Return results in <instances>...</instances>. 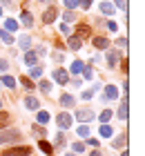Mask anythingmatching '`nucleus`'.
I'll return each instance as SVG.
<instances>
[{
  "label": "nucleus",
  "mask_w": 145,
  "mask_h": 156,
  "mask_svg": "<svg viewBox=\"0 0 145 156\" xmlns=\"http://www.w3.org/2000/svg\"><path fill=\"white\" fill-rule=\"evenodd\" d=\"M20 138H23V134H20L18 129H2V132H0V145H5V143H18Z\"/></svg>",
  "instance_id": "1"
},
{
  "label": "nucleus",
  "mask_w": 145,
  "mask_h": 156,
  "mask_svg": "<svg viewBox=\"0 0 145 156\" xmlns=\"http://www.w3.org/2000/svg\"><path fill=\"white\" fill-rule=\"evenodd\" d=\"M2 156H31V147L29 145H18V147H9L5 150Z\"/></svg>",
  "instance_id": "2"
},
{
  "label": "nucleus",
  "mask_w": 145,
  "mask_h": 156,
  "mask_svg": "<svg viewBox=\"0 0 145 156\" xmlns=\"http://www.w3.org/2000/svg\"><path fill=\"white\" fill-rule=\"evenodd\" d=\"M58 18V7H54V5H49L45 11H42V23L45 25H52L54 20Z\"/></svg>",
  "instance_id": "3"
},
{
  "label": "nucleus",
  "mask_w": 145,
  "mask_h": 156,
  "mask_svg": "<svg viewBox=\"0 0 145 156\" xmlns=\"http://www.w3.org/2000/svg\"><path fill=\"white\" fill-rule=\"evenodd\" d=\"M54 80L58 83V85H67L69 83V72L67 69H63V67H58V69H54Z\"/></svg>",
  "instance_id": "4"
},
{
  "label": "nucleus",
  "mask_w": 145,
  "mask_h": 156,
  "mask_svg": "<svg viewBox=\"0 0 145 156\" xmlns=\"http://www.w3.org/2000/svg\"><path fill=\"white\" fill-rule=\"evenodd\" d=\"M56 123H58L60 129H69V127H71V114H67V112L58 114V116H56Z\"/></svg>",
  "instance_id": "5"
},
{
  "label": "nucleus",
  "mask_w": 145,
  "mask_h": 156,
  "mask_svg": "<svg viewBox=\"0 0 145 156\" xmlns=\"http://www.w3.org/2000/svg\"><path fill=\"white\" fill-rule=\"evenodd\" d=\"M103 98L105 101H118V87L116 85H107L103 91Z\"/></svg>",
  "instance_id": "6"
},
{
  "label": "nucleus",
  "mask_w": 145,
  "mask_h": 156,
  "mask_svg": "<svg viewBox=\"0 0 145 156\" xmlns=\"http://www.w3.org/2000/svg\"><path fill=\"white\" fill-rule=\"evenodd\" d=\"M38 147H40V152H42V154H47V156H54V152H56V150H54V145H52V143H47L45 138H40V140H38Z\"/></svg>",
  "instance_id": "7"
},
{
  "label": "nucleus",
  "mask_w": 145,
  "mask_h": 156,
  "mask_svg": "<svg viewBox=\"0 0 145 156\" xmlns=\"http://www.w3.org/2000/svg\"><path fill=\"white\" fill-rule=\"evenodd\" d=\"M116 62H118V49H107V67H116Z\"/></svg>",
  "instance_id": "8"
},
{
  "label": "nucleus",
  "mask_w": 145,
  "mask_h": 156,
  "mask_svg": "<svg viewBox=\"0 0 145 156\" xmlns=\"http://www.w3.org/2000/svg\"><path fill=\"white\" fill-rule=\"evenodd\" d=\"M58 103H60L63 107L67 109V107H74V105H76V98L71 96V94H63L60 98H58Z\"/></svg>",
  "instance_id": "9"
},
{
  "label": "nucleus",
  "mask_w": 145,
  "mask_h": 156,
  "mask_svg": "<svg viewBox=\"0 0 145 156\" xmlns=\"http://www.w3.org/2000/svg\"><path fill=\"white\" fill-rule=\"evenodd\" d=\"M36 62H38V56H36V51L27 49V51H25V65H27V67H36Z\"/></svg>",
  "instance_id": "10"
},
{
  "label": "nucleus",
  "mask_w": 145,
  "mask_h": 156,
  "mask_svg": "<svg viewBox=\"0 0 145 156\" xmlns=\"http://www.w3.org/2000/svg\"><path fill=\"white\" fill-rule=\"evenodd\" d=\"M76 118L81 120V123H89L94 118V112L92 109H81V112H76Z\"/></svg>",
  "instance_id": "11"
},
{
  "label": "nucleus",
  "mask_w": 145,
  "mask_h": 156,
  "mask_svg": "<svg viewBox=\"0 0 145 156\" xmlns=\"http://www.w3.org/2000/svg\"><path fill=\"white\" fill-rule=\"evenodd\" d=\"M116 116H118L121 120H125V118H127V96H123V98H121V107H118V112H116Z\"/></svg>",
  "instance_id": "12"
},
{
  "label": "nucleus",
  "mask_w": 145,
  "mask_h": 156,
  "mask_svg": "<svg viewBox=\"0 0 145 156\" xmlns=\"http://www.w3.org/2000/svg\"><path fill=\"white\" fill-rule=\"evenodd\" d=\"M94 47L96 49H110V40L105 36H94Z\"/></svg>",
  "instance_id": "13"
},
{
  "label": "nucleus",
  "mask_w": 145,
  "mask_h": 156,
  "mask_svg": "<svg viewBox=\"0 0 145 156\" xmlns=\"http://www.w3.org/2000/svg\"><path fill=\"white\" fill-rule=\"evenodd\" d=\"M67 47H69V49H74V51H78V49L83 47V38H78V36H69Z\"/></svg>",
  "instance_id": "14"
},
{
  "label": "nucleus",
  "mask_w": 145,
  "mask_h": 156,
  "mask_svg": "<svg viewBox=\"0 0 145 156\" xmlns=\"http://www.w3.org/2000/svg\"><path fill=\"white\" fill-rule=\"evenodd\" d=\"M125 143H127V134H121V136H116V138L112 140V147H114V150H123Z\"/></svg>",
  "instance_id": "15"
},
{
  "label": "nucleus",
  "mask_w": 145,
  "mask_h": 156,
  "mask_svg": "<svg viewBox=\"0 0 145 156\" xmlns=\"http://www.w3.org/2000/svg\"><path fill=\"white\" fill-rule=\"evenodd\" d=\"M49 118H52V116H49V112L40 109L38 114H36V123H38V125H47V123H49Z\"/></svg>",
  "instance_id": "16"
},
{
  "label": "nucleus",
  "mask_w": 145,
  "mask_h": 156,
  "mask_svg": "<svg viewBox=\"0 0 145 156\" xmlns=\"http://www.w3.org/2000/svg\"><path fill=\"white\" fill-rule=\"evenodd\" d=\"M0 85H5V87H16V78L9 76V74H5V76H0Z\"/></svg>",
  "instance_id": "17"
},
{
  "label": "nucleus",
  "mask_w": 145,
  "mask_h": 156,
  "mask_svg": "<svg viewBox=\"0 0 145 156\" xmlns=\"http://www.w3.org/2000/svg\"><path fill=\"white\" fill-rule=\"evenodd\" d=\"M114 11H116V7H114L112 2H107V0H105V2H100V13H105V16H112Z\"/></svg>",
  "instance_id": "18"
},
{
  "label": "nucleus",
  "mask_w": 145,
  "mask_h": 156,
  "mask_svg": "<svg viewBox=\"0 0 145 156\" xmlns=\"http://www.w3.org/2000/svg\"><path fill=\"white\" fill-rule=\"evenodd\" d=\"M89 34H92L89 25H78V29H76V36H78V38H87Z\"/></svg>",
  "instance_id": "19"
},
{
  "label": "nucleus",
  "mask_w": 145,
  "mask_h": 156,
  "mask_svg": "<svg viewBox=\"0 0 145 156\" xmlns=\"http://www.w3.org/2000/svg\"><path fill=\"white\" fill-rule=\"evenodd\" d=\"M20 23H23L25 27H31L34 25V16L29 11H23V13H20Z\"/></svg>",
  "instance_id": "20"
},
{
  "label": "nucleus",
  "mask_w": 145,
  "mask_h": 156,
  "mask_svg": "<svg viewBox=\"0 0 145 156\" xmlns=\"http://www.w3.org/2000/svg\"><path fill=\"white\" fill-rule=\"evenodd\" d=\"M18 45H20V49H25V51H27V49L31 47V38H29L27 34H23V36L18 38Z\"/></svg>",
  "instance_id": "21"
},
{
  "label": "nucleus",
  "mask_w": 145,
  "mask_h": 156,
  "mask_svg": "<svg viewBox=\"0 0 145 156\" xmlns=\"http://www.w3.org/2000/svg\"><path fill=\"white\" fill-rule=\"evenodd\" d=\"M16 29H18V23H16V20H13V18H7V20H5V31L13 34Z\"/></svg>",
  "instance_id": "22"
},
{
  "label": "nucleus",
  "mask_w": 145,
  "mask_h": 156,
  "mask_svg": "<svg viewBox=\"0 0 145 156\" xmlns=\"http://www.w3.org/2000/svg\"><path fill=\"white\" fill-rule=\"evenodd\" d=\"M25 107H27V109H38V98L27 96V98H25Z\"/></svg>",
  "instance_id": "23"
},
{
  "label": "nucleus",
  "mask_w": 145,
  "mask_h": 156,
  "mask_svg": "<svg viewBox=\"0 0 145 156\" xmlns=\"http://www.w3.org/2000/svg\"><path fill=\"white\" fill-rule=\"evenodd\" d=\"M83 60H74V62H71V67H69V74H81L83 72Z\"/></svg>",
  "instance_id": "24"
},
{
  "label": "nucleus",
  "mask_w": 145,
  "mask_h": 156,
  "mask_svg": "<svg viewBox=\"0 0 145 156\" xmlns=\"http://www.w3.org/2000/svg\"><path fill=\"white\" fill-rule=\"evenodd\" d=\"M98 89H100V85H98V83H96V85H92V87L87 89V91H83V98H85V101H89V98H92L94 94H96Z\"/></svg>",
  "instance_id": "25"
},
{
  "label": "nucleus",
  "mask_w": 145,
  "mask_h": 156,
  "mask_svg": "<svg viewBox=\"0 0 145 156\" xmlns=\"http://www.w3.org/2000/svg\"><path fill=\"white\" fill-rule=\"evenodd\" d=\"M98 132H100V136H103V138H110L112 134H114V129H112V127L107 125V123H103V125H100V129H98Z\"/></svg>",
  "instance_id": "26"
},
{
  "label": "nucleus",
  "mask_w": 145,
  "mask_h": 156,
  "mask_svg": "<svg viewBox=\"0 0 145 156\" xmlns=\"http://www.w3.org/2000/svg\"><path fill=\"white\" fill-rule=\"evenodd\" d=\"M0 40H2V42H7V45H11V42H16V40H13V36H11L9 31H5V29H0Z\"/></svg>",
  "instance_id": "27"
},
{
  "label": "nucleus",
  "mask_w": 145,
  "mask_h": 156,
  "mask_svg": "<svg viewBox=\"0 0 145 156\" xmlns=\"http://www.w3.org/2000/svg\"><path fill=\"white\" fill-rule=\"evenodd\" d=\"M78 136H81V138H89V127H87L85 123H81V127H78Z\"/></svg>",
  "instance_id": "28"
},
{
  "label": "nucleus",
  "mask_w": 145,
  "mask_h": 156,
  "mask_svg": "<svg viewBox=\"0 0 145 156\" xmlns=\"http://www.w3.org/2000/svg\"><path fill=\"white\" fill-rule=\"evenodd\" d=\"M63 145H65V134L58 132L56 134V140H54V150H58V147H63Z\"/></svg>",
  "instance_id": "29"
},
{
  "label": "nucleus",
  "mask_w": 145,
  "mask_h": 156,
  "mask_svg": "<svg viewBox=\"0 0 145 156\" xmlns=\"http://www.w3.org/2000/svg\"><path fill=\"white\" fill-rule=\"evenodd\" d=\"M81 74H83V80H92V78H94V72H92V67H89V65H85Z\"/></svg>",
  "instance_id": "30"
},
{
  "label": "nucleus",
  "mask_w": 145,
  "mask_h": 156,
  "mask_svg": "<svg viewBox=\"0 0 145 156\" xmlns=\"http://www.w3.org/2000/svg\"><path fill=\"white\" fill-rule=\"evenodd\" d=\"M38 89L42 91V94H49V91H52V83H49V80H40Z\"/></svg>",
  "instance_id": "31"
},
{
  "label": "nucleus",
  "mask_w": 145,
  "mask_h": 156,
  "mask_svg": "<svg viewBox=\"0 0 145 156\" xmlns=\"http://www.w3.org/2000/svg\"><path fill=\"white\" fill-rule=\"evenodd\" d=\"M74 20H76V13H74V11L67 9V11L63 13V23H74Z\"/></svg>",
  "instance_id": "32"
},
{
  "label": "nucleus",
  "mask_w": 145,
  "mask_h": 156,
  "mask_svg": "<svg viewBox=\"0 0 145 156\" xmlns=\"http://www.w3.org/2000/svg\"><path fill=\"white\" fill-rule=\"evenodd\" d=\"M114 116V112H110V109H103L100 112V123H107V120H110Z\"/></svg>",
  "instance_id": "33"
},
{
  "label": "nucleus",
  "mask_w": 145,
  "mask_h": 156,
  "mask_svg": "<svg viewBox=\"0 0 145 156\" xmlns=\"http://www.w3.org/2000/svg\"><path fill=\"white\" fill-rule=\"evenodd\" d=\"M31 129H34V134H38L40 138L45 136V127H42V125H38V123H34V125H31Z\"/></svg>",
  "instance_id": "34"
},
{
  "label": "nucleus",
  "mask_w": 145,
  "mask_h": 156,
  "mask_svg": "<svg viewBox=\"0 0 145 156\" xmlns=\"http://www.w3.org/2000/svg\"><path fill=\"white\" fill-rule=\"evenodd\" d=\"M29 76H31V78H40V76H42V67H38V65H36V67H31Z\"/></svg>",
  "instance_id": "35"
},
{
  "label": "nucleus",
  "mask_w": 145,
  "mask_h": 156,
  "mask_svg": "<svg viewBox=\"0 0 145 156\" xmlns=\"http://www.w3.org/2000/svg\"><path fill=\"white\" fill-rule=\"evenodd\" d=\"M65 7L69 11H74V9H78V0H65Z\"/></svg>",
  "instance_id": "36"
},
{
  "label": "nucleus",
  "mask_w": 145,
  "mask_h": 156,
  "mask_svg": "<svg viewBox=\"0 0 145 156\" xmlns=\"http://www.w3.org/2000/svg\"><path fill=\"white\" fill-rule=\"evenodd\" d=\"M20 83H23V85H25V87H27L29 91L34 89V80H29V76H25V78H20Z\"/></svg>",
  "instance_id": "37"
},
{
  "label": "nucleus",
  "mask_w": 145,
  "mask_h": 156,
  "mask_svg": "<svg viewBox=\"0 0 145 156\" xmlns=\"http://www.w3.org/2000/svg\"><path fill=\"white\" fill-rule=\"evenodd\" d=\"M103 25H105V27H107L110 31H118V25H116L114 20H107V23H103Z\"/></svg>",
  "instance_id": "38"
},
{
  "label": "nucleus",
  "mask_w": 145,
  "mask_h": 156,
  "mask_svg": "<svg viewBox=\"0 0 145 156\" xmlns=\"http://www.w3.org/2000/svg\"><path fill=\"white\" fill-rule=\"evenodd\" d=\"M71 150H74L76 154H83V150H85V145H83V143H74V145H71Z\"/></svg>",
  "instance_id": "39"
},
{
  "label": "nucleus",
  "mask_w": 145,
  "mask_h": 156,
  "mask_svg": "<svg viewBox=\"0 0 145 156\" xmlns=\"http://www.w3.org/2000/svg\"><path fill=\"white\" fill-rule=\"evenodd\" d=\"M7 127H9V116H7V118H0V132L7 129Z\"/></svg>",
  "instance_id": "40"
},
{
  "label": "nucleus",
  "mask_w": 145,
  "mask_h": 156,
  "mask_svg": "<svg viewBox=\"0 0 145 156\" xmlns=\"http://www.w3.org/2000/svg\"><path fill=\"white\" fill-rule=\"evenodd\" d=\"M7 67H9V60H7V58H0V72H7Z\"/></svg>",
  "instance_id": "41"
},
{
  "label": "nucleus",
  "mask_w": 145,
  "mask_h": 156,
  "mask_svg": "<svg viewBox=\"0 0 145 156\" xmlns=\"http://www.w3.org/2000/svg\"><path fill=\"white\" fill-rule=\"evenodd\" d=\"M78 7H83V9H89V7H92V0H78Z\"/></svg>",
  "instance_id": "42"
},
{
  "label": "nucleus",
  "mask_w": 145,
  "mask_h": 156,
  "mask_svg": "<svg viewBox=\"0 0 145 156\" xmlns=\"http://www.w3.org/2000/svg\"><path fill=\"white\" fill-rule=\"evenodd\" d=\"M45 54H47V47H42V45L36 47V56H45Z\"/></svg>",
  "instance_id": "43"
},
{
  "label": "nucleus",
  "mask_w": 145,
  "mask_h": 156,
  "mask_svg": "<svg viewBox=\"0 0 145 156\" xmlns=\"http://www.w3.org/2000/svg\"><path fill=\"white\" fill-rule=\"evenodd\" d=\"M116 7L118 9H127V0H116Z\"/></svg>",
  "instance_id": "44"
},
{
  "label": "nucleus",
  "mask_w": 145,
  "mask_h": 156,
  "mask_svg": "<svg viewBox=\"0 0 145 156\" xmlns=\"http://www.w3.org/2000/svg\"><path fill=\"white\" fill-rule=\"evenodd\" d=\"M87 145H92V147H98L100 143H98V140H96V138H87Z\"/></svg>",
  "instance_id": "45"
},
{
  "label": "nucleus",
  "mask_w": 145,
  "mask_h": 156,
  "mask_svg": "<svg viewBox=\"0 0 145 156\" xmlns=\"http://www.w3.org/2000/svg\"><path fill=\"white\" fill-rule=\"evenodd\" d=\"M60 31H63V34H69L71 29H69V25H67V23H63V25H60Z\"/></svg>",
  "instance_id": "46"
},
{
  "label": "nucleus",
  "mask_w": 145,
  "mask_h": 156,
  "mask_svg": "<svg viewBox=\"0 0 145 156\" xmlns=\"http://www.w3.org/2000/svg\"><path fill=\"white\" fill-rule=\"evenodd\" d=\"M116 42H118V47H127V38H118Z\"/></svg>",
  "instance_id": "47"
},
{
  "label": "nucleus",
  "mask_w": 145,
  "mask_h": 156,
  "mask_svg": "<svg viewBox=\"0 0 145 156\" xmlns=\"http://www.w3.org/2000/svg\"><path fill=\"white\" fill-rule=\"evenodd\" d=\"M54 60L56 62H63V54H54Z\"/></svg>",
  "instance_id": "48"
},
{
  "label": "nucleus",
  "mask_w": 145,
  "mask_h": 156,
  "mask_svg": "<svg viewBox=\"0 0 145 156\" xmlns=\"http://www.w3.org/2000/svg\"><path fill=\"white\" fill-rule=\"evenodd\" d=\"M89 156H103V154H100V150H94V152H92Z\"/></svg>",
  "instance_id": "49"
},
{
  "label": "nucleus",
  "mask_w": 145,
  "mask_h": 156,
  "mask_svg": "<svg viewBox=\"0 0 145 156\" xmlns=\"http://www.w3.org/2000/svg\"><path fill=\"white\" fill-rule=\"evenodd\" d=\"M7 116H9V114H7V112H2V109H0V118H7Z\"/></svg>",
  "instance_id": "50"
},
{
  "label": "nucleus",
  "mask_w": 145,
  "mask_h": 156,
  "mask_svg": "<svg viewBox=\"0 0 145 156\" xmlns=\"http://www.w3.org/2000/svg\"><path fill=\"white\" fill-rule=\"evenodd\" d=\"M2 5H5V7H9V5H11V0H2Z\"/></svg>",
  "instance_id": "51"
},
{
  "label": "nucleus",
  "mask_w": 145,
  "mask_h": 156,
  "mask_svg": "<svg viewBox=\"0 0 145 156\" xmlns=\"http://www.w3.org/2000/svg\"><path fill=\"white\" fill-rule=\"evenodd\" d=\"M40 2H52V0H40Z\"/></svg>",
  "instance_id": "52"
},
{
  "label": "nucleus",
  "mask_w": 145,
  "mask_h": 156,
  "mask_svg": "<svg viewBox=\"0 0 145 156\" xmlns=\"http://www.w3.org/2000/svg\"><path fill=\"white\" fill-rule=\"evenodd\" d=\"M65 156H76V154H65Z\"/></svg>",
  "instance_id": "53"
},
{
  "label": "nucleus",
  "mask_w": 145,
  "mask_h": 156,
  "mask_svg": "<svg viewBox=\"0 0 145 156\" xmlns=\"http://www.w3.org/2000/svg\"><path fill=\"white\" fill-rule=\"evenodd\" d=\"M0 16H2V7H0Z\"/></svg>",
  "instance_id": "54"
},
{
  "label": "nucleus",
  "mask_w": 145,
  "mask_h": 156,
  "mask_svg": "<svg viewBox=\"0 0 145 156\" xmlns=\"http://www.w3.org/2000/svg\"><path fill=\"white\" fill-rule=\"evenodd\" d=\"M0 107H2V103H0Z\"/></svg>",
  "instance_id": "55"
}]
</instances>
